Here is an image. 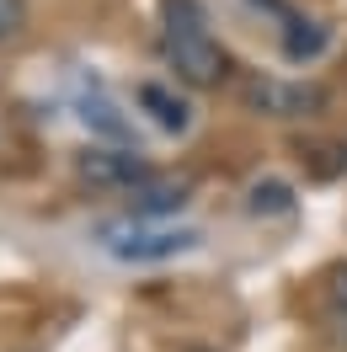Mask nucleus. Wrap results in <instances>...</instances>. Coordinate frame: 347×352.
Masks as SVG:
<instances>
[{"label":"nucleus","instance_id":"nucleus-1","mask_svg":"<svg viewBox=\"0 0 347 352\" xmlns=\"http://www.w3.org/2000/svg\"><path fill=\"white\" fill-rule=\"evenodd\" d=\"M160 48H166V65L182 86L219 91L230 80V54L214 38L203 0H160Z\"/></svg>","mask_w":347,"mask_h":352},{"label":"nucleus","instance_id":"nucleus-2","mask_svg":"<svg viewBox=\"0 0 347 352\" xmlns=\"http://www.w3.org/2000/svg\"><path fill=\"white\" fill-rule=\"evenodd\" d=\"M203 241L193 224H171V219H139V214H118V219H102L96 224V245L107 251L112 262H129V267H145V262H171L182 251H193Z\"/></svg>","mask_w":347,"mask_h":352},{"label":"nucleus","instance_id":"nucleus-3","mask_svg":"<svg viewBox=\"0 0 347 352\" xmlns=\"http://www.w3.org/2000/svg\"><path fill=\"white\" fill-rule=\"evenodd\" d=\"M246 107L262 112V118H310V112L326 107V91L321 86H304V80H273V75H251L246 86Z\"/></svg>","mask_w":347,"mask_h":352},{"label":"nucleus","instance_id":"nucleus-4","mask_svg":"<svg viewBox=\"0 0 347 352\" xmlns=\"http://www.w3.org/2000/svg\"><path fill=\"white\" fill-rule=\"evenodd\" d=\"M81 176L102 192H134L139 182H150L155 166L134 144H107V150H86L81 155Z\"/></svg>","mask_w":347,"mask_h":352},{"label":"nucleus","instance_id":"nucleus-5","mask_svg":"<svg viewBox=\"0 0 347 352\" xmlns=\"http://www.w3.org/2000/svg\"><path fill=\"white\" fill-rule=\"evenodd\" d=\"M75 112H81V123H86L91 133H102L112 144H134V123L118 112V102H112L96 80H86V86L75 91Z\"/></svg>","mask_w":347,"mask_h":352},{"label":"nucleus","instance_id":"nucleus-6","mask_svg":"<svg viewBox=\"0 0 347 352\" xmlns=\"http://www.w3.org/2000/svg\"><path fill=\"white\" fill-rule=\"evenodd\" d=\"M187 192H193L187 182H160V176H150V182H139L123 198H129V214H139V219H171V214L187 208Z\"/></svg>","mask_w":347,"mask_h":352},{"label":"nucleus","instance_id":"nucleus-7","mask_svg":"<svg viewBox=\"0 0 347 352\" xmlns=\"http://www.w3.org/2000/svg\"><path fill=\"white\" fill-rule=\"evenodd\" d=\"M134 102L150 112L155 129H166V133H187V129H193V107H187V102H182L171 86H160V80H139Z\"/></svg>","mask_w":347,"mask_h":352},{"label":"nucleus","instance_id":"nucleus-8","mask_svg":"<svg viewBox=\"0 0 347 352\" xmlns=\"http://www.w3.org/2000/svg\"><path fill=\"white\" fill-rule=\"evenodd\" d=\"M321 309H326V326H331V336H337V342L347 347V262L326 272V288H321Z\"/></svg>","mask_w":347,"mask_h":352},{"label":"nucleus","instance_id":"nucleus-9","mask_svg":"<svg viewBox=\"0 0 347 352\" xmlns=\"http://www.w3.org/2000/svg\"><path fill=\"white\" fill-rule=\"evenodd\" d=\"M246 208H251V214H288V208H294V187H288V182H257V187L246 192Z\"/></svg>","mask_w":347,"mask_h":352},{"label":"nucleus","instance_id":"nucleus-10","mask_svg":"<svg viewBox=\"0 0 347 352\" xmlns=\"http://www.w3.org/2000/svg\"><path fill=\"white\" fill-rule=\"evenodd\" d=\"M27 32V0H0V43Z\"/></svg>","mask_w":347,"mask_h":352}]
</instances>
